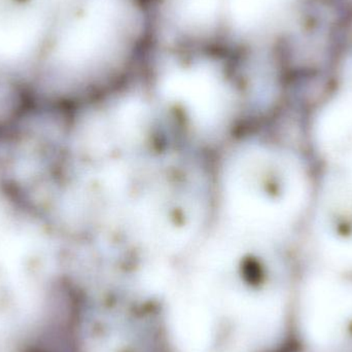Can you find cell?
I'll use <instances>...</instances> for the list:
<instances>
[{"label":"cell","mask_w":352,"mask_h":352,"mask_svg":"<svg viewBox=\"0 0 352 352\" xmlns=\"http://www.w3.org/2000/svg\"><path fill=\"white\" fill-rule=\"evenodd\" d=\"M302 326L316 345L336 347L352 336V283L320 276L308 285L301 308Z\"/></svg>","instance_id":"1"},{"label":"cell","mask_w":352,"mask_h":352,"mask_svg":"<svg viewBox=\"0 0 352 352\" xmlns=\"http://www.w3.org/2000/svg\"><path fill=\"white\" fill-rule=\"evenodd\" d=\"M320 242L330 256L352 264V173L326 184L316 213Z\"/></svg>","instance_id":"2"},{"label":"cell","mask_w":352,"mask_h":352,"mask_svg":"<svg viewBox=\"0 0 352 352\" xmlns=\"http://www.w3.org/2000/svg\"><path fill=\"white\" fill-rule=\"evenodd\" d=\"M318 138L331 158L352 167V95L339 99L320 116Z\"/></svg>","instance_id":"3"},{"label":"cell","mask_w":352,"mask_h":352,"mask_svg":"<svg viewBox=\"0 0 352 352\" xmlns=\"http://www.w3.org/2000/svg\"><path fill=\"white\" fill-rule=\"evenodd\" d=\"M36 0H0V45H26L41 23Z\"/></svg>","instance_id":"4"}]
</instances>
